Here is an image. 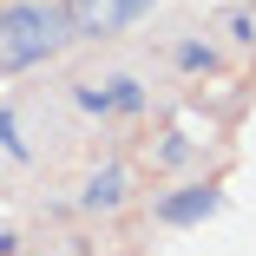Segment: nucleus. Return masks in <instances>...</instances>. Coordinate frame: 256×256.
<instances>
[{"instance_id":"obj_9","label":"nucleus","mask_w":256,"mask_h":256,"mask_svg":"<svg viewBox=\"0 0 256 256\" xmlns=\"http://www.w3.org/2000/svg\"><path fill=\"white\" fill-rule=\"evenodd\" d=\"M151 158H158V164H184V158H190V138H178V132L158 138V151H151Z\"/></svg>"},{"instance_id":"obj_11","label":"nucleus","mask_w":256,"mask_h":256,"mask_svg":"<svg viewBox=\"0 0 256 256\" xmlns=\"http://www.w3.org/2000/svg\"><path fill=\"white\" fill-rule=\"evenodd\" d=\"M14 250H20V236H14V230H0V256H14Z\"/></svg>"},{"instance_id":"obj_5","label":"nucleus","mask_w":256,"mask_h":256,"mask_svg":"<svg viewBox=\"0 0 256 256\" xmlns=\"http://www.w3.org/2000/svg\"><path fill=\"white\" fill-rule=\"evenodd\" d=\"M171 60H178V72H217V53H210L204 40H184Z\"/></svg>"},{"instance_id":"obj_3","label":"nucleus","mask_w":256,"mask_h":256,"mask_svg":"<svg viewBox=\"0 0 256 256\" xmlns=\"http://www.w3.org/2000/svg\"><path fill=\"white\" fill-rule=\"evenodd\" d=\"M125 197H132V171H125V164H98V171H86V184H79V210H86V217H112Z\"/></svg>"},{"instance_id":"obj_7","label":"nucleus","mask_w":256,"mask_h":256,"mask_svg":"<svg viewBox=\"0 0 256 256\" xmlns=\"http://www.w3.org/2000/svg\"><path fill=\"white\" fill-rule=\"evenodd\" d=\"M72 106H79V112H98V118H106V112H112V92L98 86V79H86V86H72Z\"/></svg>"},{"instance_id":"obj_12","label":"nucleus","mask_w":256,"mask_h":256,"mask_svg":"<svg viewBox=\"0 0 256 256\" xmlns=\"http://www.w3.org/2000/svg\"><path fill=\"white\" fill-rule=\"evenodd\" d=\"M144 7H151V0H125V20H138V14H144Z\"/></svg>"},{"instance_id":"obj_1","label":"nucleus","mask_w":256,"mask_h":256,"mask_svg":"<svg viewBox=\"0 0 256 256\" xmlns=\"http://www.w3.org/2000/svg\"><path fill=\"white\" fill-rule=\"evenodd\" d=\"M66 40L72 26L60 0H14V7H0V72H26L40 60H53Z\"/></svg>"},{"instance_id":"obj_6","label":"nucleus","mask_w":256,"mask_h":256,"mask_svg":"<svg viewBox=\"0 0 256 256\" xmlns=\"http://www.w3.org/2000/svg\"><path fill=\"white\" fill-rule=\"evenodd\" d=\"M106 92H112V112H144V86L138 79L118 72V79H106Z\"/></svg>"},{"instance_id":"obj_4","label":"nucleus","mask_w":256,"mask_h":256,"mask_svg":"<svg viewBox=\"0 0 256 256\" xmlns=\"http://www.w3.org/2000/svg\"><path fill=\"white\" fill-rule=\"evenodd\" d=\"M60 7H66L72 40H106V33L132 26V20H125V0H60Z\"/></svg>"},{"instance_id":"obj_2","label":"nucleus","mask_w":256,"mask_h":256,"mask_svg":"<svg viewBox=\"0 0 256 256\" xmlns=\"http://www.w3.org/2000/svg\"><path fill=\"white\" fill-rule=\"evenodd\" d=\"M217 210H224V190L217 184H178V190H164L158 204H151V217H158L164 230H190V224L217 217Z\"/></svg>"},{"instance_id":"obj_10","label":"nucleus","mask_w":256,"mask_h":256,"mask_svg":"<svg viewBox=\"0 0 256 256\" xmlns=\"http://www.w3.org/2000/svg\"><path fill=\"white\" fill-rule=\"evenodd\" d=\"M224 26H230V40H236V46H250V40H256V20H250L243 7H230V20H224Z\"/></svg>"},{"instance_id":"obj_8","label":"nucleus","mask_w":256,"mask_h":256,"mask_svg":"<svg viewBox=\"0 0 256 256\" xmlns=\"http://www.w3.org/2000/svg\"><path fill=\"white\" fill-rule=\"evenodd\" d=\"M0 151H7V158H26V138H20V118L0 106Z\"/></svg>"}]
</instances>
